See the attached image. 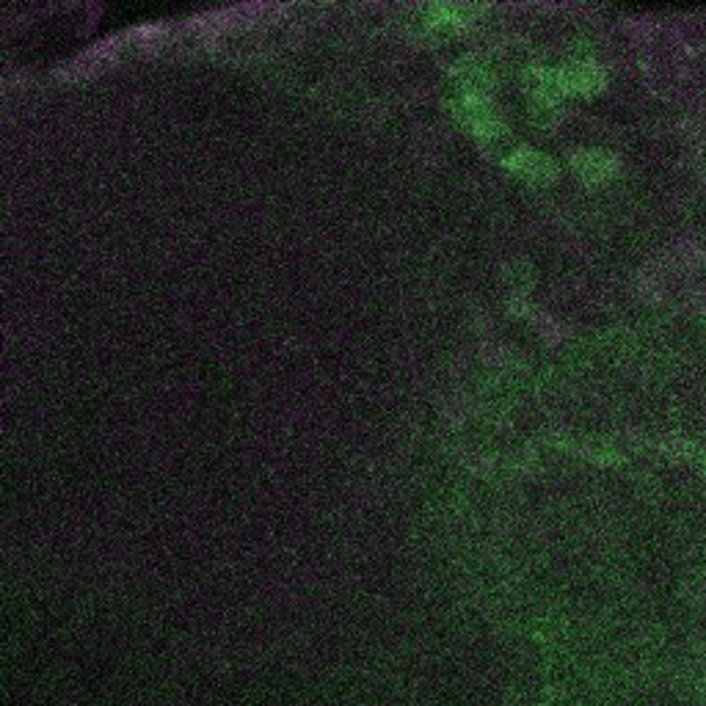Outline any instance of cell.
Listing matches in <instances>:
<instances>
[{
  "mask_svg": "<svg viewBox=\"0 0 706 706\" xmlns=\"http://www.w3.org/2000/svg\"><path fill=\"white\" fill-rule=\"evenodd\" d=\"M455 113H459L461 124H466L475 139L481 141H494L505 135V119L499 117L497 106H494L492 95H483V91H461L459 100H455Z\"/></svg>",
  "mask_w": 706,
  "mask_h": 706,
  "instance_id": "obj_1",
  "label": "cell"
},
{
  "mask_svg": "<svg viewBox=\"0 0 706 706\" xmlns=\"http://www.w3.org/2000/svg\"><path fill=\"white\" fill-rule=\"evenodd\" d=\"M503 166L508 168L510 174H516L519 180L530 183V186H550L561 177V168L552 161L547 152L533 150V146H516L505 155Z\"/></svg>",
  "mask_w": 706,
  "mask_h": 706,
  "instance_id": "obj_2",
  "label": "cell"
},
{
  "mask_svg": "<svg viewBox=\"0 0 706 706\" xmlns=\"http://www.w3.org/2000/svg\"><path fill=\"white\" fill-rule=\"evenodd\" d=\"M569 163H572L580 180L588 183V186L610 183L621 172V161L610 150H599V146H583V150L569 152Z\"/></svg>",
  "mask_w": 706,
  "mask_h": 706,
  "instance_id": "obj_3",
  "label": "cell"
},
{
  "mask_svg": "<svg viewBox=\"0 0 706 706\" xmlns=\"http://www.w3.org/2000/svg\"><path fill=\"white\" fill-rule=\"evenodd\" d=\"M558 86L563 95L594 97L607 86V73L596 62H572L555 69Z\"/></svg>",
  "mask_w": 706,
  "mask_h": 706,
  "instance_id": "obj_4",
  "label": "cell"
},
{
  "mask_svg": "<svg viewBox=\"0 0 706 706\" xmlns=\"http://www.w3.org/2000/svg\"><path fill=\"white\" fill-rule=\"evenodd\" d=\"M426 25L437 31H466L477 25L486 9L475 3H433L426 7Z\"/></svg>",
  "mask_w": 706,
  "mask_h": 706,
  "instance_id": "obj_5",
  "label": "cell"
},
{
  "mask_svg": "<svg viewBox=\"0 0 706 706\" xmlns=\"http://www.w3.org/2000/svg\"><path fill=\"white\" fill-rule=\"evenodd\" d=\"M450 73H453L455 84H459L461 91H483V95H488L494 86V69L477 56L459 58Z\"/></svg>",
  "mask_w": 706,
  "mask_h": 706,
  "instance_id": "obj_6",
  "label": "cell"
}]
</instances>
